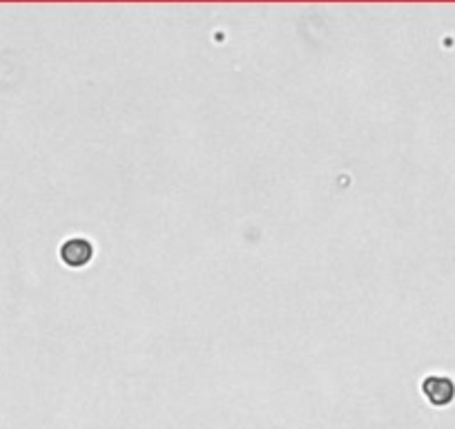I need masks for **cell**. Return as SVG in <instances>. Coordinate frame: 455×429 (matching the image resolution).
<instances>
[{"label":"cell","instance_id":"obj_1","mask_svg":"<svg viewBox=\"0 0 455 429\" xmlns=\"http://www.w3.org/2000/svg\"><path fill=\"white\" fill-rule=\"evenodd\" d=\"M422 391H424L427 398L437 407L449 405L455 398V385L444 376H429L424 383H422Z\"/></svg>","mask_w":455,"mask_h":429},{"label":"cell","instance_id":"obj_2","mask_svg":"<svg viewBox=\"0 0 455 429\" xmlns=\"http://www.w3.org/2000/svg\"><path fill=\"white\" fill-rule=\"evenodd\" d=\"M60 258L70 266H85L92 260V244L85 240H70L68 244H63Z\"/></svg>","mask_w":455,"mask_h":429}]
</instances>
